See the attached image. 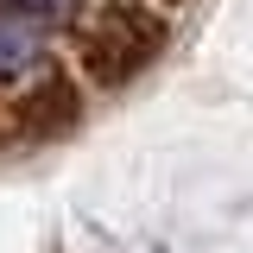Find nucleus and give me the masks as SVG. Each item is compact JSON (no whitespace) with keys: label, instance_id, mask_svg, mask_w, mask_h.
Segmentation results:
<instances>
[{"label":"nucleus","instance_id":"39448f33","mask_svg":"<svg viewBox=\"0 0 253 253\" xmlns=\"http://www.w3.org/2000/svg\"><path fill=\"white\" fill-rule=\"evenodd\" d=\"M0 146H6V126H0Z\"/></svg>","mask_w":253,"mask_h":253},{"label":"nucleus","instance_id":"f257e3e1","mask_svg":"<svg viewBox=\"0 0 253 253\" xmlns=\"http://www.w3.org/2000/svg\"><path fill=\"white\" fill-rule=\"evenodd\" d=\"M165 44H171V19L158 6H146V0H114V6H101L89 26L76 32V63H83L89 89L114 95L126 83H139L165 57Z\"/></svg>","mask_w":253,"mask_h":253},{"label":"nucleus","instance_id":"7ed1b4c3","mask_svg":"<svg viewBox=\"0 0 253 253\" xmlns=\"http://www.w3.org/2000/svg\"><path fill=\"white\" fill-rule=\"evenodd\" d=\"M44 63V26L19 0H0V83H19L26 70Z\"/></svg>","mask_w":253,"mask_h":253},{"label":"nucleus","instance_id":"20e7f679","mask_svg":"<svg viewBox=\"0 0 253 253\" xmlns=\"http://www.w3.org/2000/svg\"><path fill=\"white\" fill-rule=\"evenodd\" d=\"M19 6H32V13H70V6H83V0H19Z\"/></svg>","mask_w":253,"mask_h":253},{"label":"nucleus","instance_id":"f03ea898","mask_svg":"<svg viewBox=\"0 0 253 253\" xmlns=\"http://www.w3.org/2000/svg\"><path fill=\"white\" fill-rule=\"evenodd\" d=\"M89 114V101H83V83L70 76V70H44L38 83L13 95V108H6V139L13 146H57L70 139L76 126Z\"/></svg>","mask_w":253,"mask_h":253}]
</instances>
